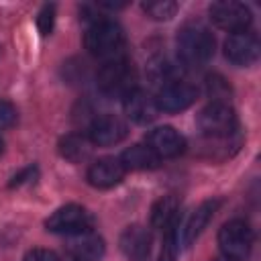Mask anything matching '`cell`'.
Here are the masks:
<instances>
[{"instance_id":"cell-8","label":"cell","mask_w":261,"mask_h":261,"mask_svg":"<svg viewBox=\"0 0 261 261\" xmlns=\"http://www.w3.org/2000/svg\"><path fill=\"white\" fill-rule=\"evenodd\" d=\"M198 98V90L196 86L188 84V82H179L173 80L165 86H161V90L155 96V104L159 108V112H179L190 108Z\"/></svg>"},{"instance_id":"cell-13","label":"cell","mask_w":261,"mask_h":261,"mask_svg":"<svg viewBox=\"0 0 261 261\" xmlns=\"http://www.w3.org/2000/svg\"><path fill=\"white\" fill-rule=\"evenodd\" d=\"M218 206H220V200H206L196 210H192V214L186 220H181V230H179L181 247H190L202 234V230L208 226V222L216 214Z\"/></svg>"},{"instance_id":"cell-26","label":"cell","mask_w":261,"mask_h":261,"mask_svg":"<svg viewBox=\"0 0 261 261\" xmlns=\"http://www.w3.org/2000/svg\"><path fill=\"white\" fill-rule=\"evenodd\" d=\"M35 175H37V167H24L20 173H16L14 177H12V181H10V188H16V186H22V184H29L31 179H35Z\"/></svg>"},{"instance_id":"cell-12","label":"cell","mask_w":261,"mask_h":261,"mask_svg":"<svg viewBox=\"0 0 261 261\" xmlns=\"http://www.w3.org/2000/svg\"><path fill=\"white\" fill-rule=\"evenodd\" d=\"M124 173H126V169L122 167L120 159H116V157H100L88 167L86 177H88L90 186L106 190V188H112V186L120 184Z\"/></svg>"},{"instance_id":"cell-6","label":"cell","mask_w":261,"mask_h":261,"mask_svg":"<svg viewBox=\"0 0 261 261\" xmlns=\"http://www.w3.org/2000/svg\"><path fill=\"white\" fill-rule=\"evenodd\" d=\"M218 247L224 257L245 261L253 249V230L245 220H228L218 230Z\"/></svg>"},{"instance_id":"cell-7","label":"cell","mask_w":261,"mask_h":261,"mask_svg":"<svg viewBox=\"0 0 261 261\" xmlns=\"http://www.w3.org/2000/svg\"><path fill=\"white\" fill-rule=\"evenodd\" d=\"M208 14H210V20L218 29L228 31V33H243L253 22V14H251L249 6L241 4V2H230V0L214 2L208 8Z\"/></svg>"},{"instance_id":"cell-23","label":"cell","mask_w":261,"mask_h":261,"mask_svg":"<svg viewBox=\"0 0 261 261\" xmlns=\"http://www.w3.org/2000/svg\"><path fill=\"white\" fill-rule=\"evenodd\" d=\"M228 92H230V90H228L226 82H224L220 75H210V77H208V94H210L212 98H216L214 102H224L222 98H226Z\"/></svg>"},{"instance_id":"cell-21","label":"cell","mask_w":261,"mask_h":261,"mask_svg":"<svg viewBox=\"0 0 261 261\" xmlns=\"http://www.w3.org/2000/svg\"><path fill=\"white\" fill-rule=\"evenodd\" d=\"M177 2L171 0H151V2H143V10L147 12L149 18L153 20H169L175 16L177 12Z\"/></svg>"},{"instance_id":"cell-24","label":"cell","mask_w":261,"mask_h":261,"mask_svg":"<svg viewBox=\"0 0 261 261\" xmlns=\"http://www.w3.org/2000/svg\"><path fill=\"white\" fill-rule=\"evenodd\" d=\"M14 122H16V108L10 102L0 100V130L10 128Z\"/></svg>"},{"instance_id":"cell-19","label":"cell","mask_w":261,"mask_h":261,"mask_svg":"<svg viewBox=\"0 0 261 261\" xmlns=\"http://www.w3.org/2000/svg\"><path fill=\"white\" fill-rule=\"evenodd\" d=\"M92 147L90 143L80 135H65L59 141V155L71 163H82L90 157Z\"/></svg>"},{"instance_id":"cell-9","label":"cell","mask_w":261,"mask_h":261,"mask_svg":"<svg viewBox=\"0 0 261 261\" xmlns=\"http://www.w3.org/2000/svg\"><path fill=\"white\" fill-rule=\"evenodd\" d=\"M259 51H261V45H259V39L249 33V31H243V33H232L226 41H224V57L239 65V67H249L253 65L257 59H259Z\"/></svg>"},{"instance_id":"cell-28","label":"cell","mask_w":261,"mask_h":261,"mask_svg":"<svg viewBox=\"0 0 261 261\" xmlns=\"http://www.w3.org/2000/svg\"><path fill=\"white\" fill-rule=\"evenodd\" d=\"M2 151H4V141L0 139V153H2Z\"/></svg>"},{"instance_id":"cell-16","label":"cell","mask_w":261,"mask_h":261,"mask_svg":"<svg viewBox=\"0 0 261 261\" xmlns=\"http://www.w3.org/2000/svg\"><path fill=\"white\" fill-rule=\"evenodd\" d=\"M104 241L94 232L69 237L67 253L73 261H98L104 255Z\"/></svg>"},{"instance_id":"cell-18","label":"cell","mask_w":261,"mask_h":261,"mask_svg":"<svg viewBox=\"0 0 261 261\" xmlns=\"http://www.w3.org/2000/svg\"><path fill=\"white\" fill-rule=\"evenodd\" d=\"M177 210H179V200L177 196L169 194V196H163L159 198L153 208H151V226L157 228V230H163L175 216H177Z\"/></svg>"},{"instance_id":"cell-27","label":"cell","mask_w":261,"mask_h":261,"mask_svg":"<svg viewBox=\"0 0 261 261\" xmlns=\"http://www.w3.org/2000/svg\"><path fill=\"white\" fill-rule=\"evenodd\" d=\"M214 261H237V259H228V257H218V259H214Z\"/></svg>"},{"instance_id":"cell-10","label":"cell","mask_w":261,"mask_h":261,"mask_svg":"<svg viewBox=\"0 0 261 261\" xmlns=\"http://www.w3.org/2000/svg\"><path fill=\"white\" fill-rule=\"evenodd\" d=\"M126 135H128L126 122H122L118 116H112V114L94 118L92 124H90V128H88L90 143L92 145H98V147L118 145Z\"/></svg>"},{"instance_id":"cell-5","label":"cell","mask_w":261,"mask_h":261,"mask_svg":"<svg viewBox=\"0 0 261 261\" xmlns=\"http://www.w3.org/2000/svg\"><path fill=\"white\" fill-rule=\"evenodd\" d=\"M45 228L55 234H65V237H75L84 232H92L94 228V216L80 204H65L57 208L47 220Z\"/></svg>"},{"instance_id":"cell-4","label":"cell","mask_w":261,"mask_h":261,"mask_svg":"<svg viewBox=\"0 0 261 261\" xmlns=\"http://www.w3.org/2000/svg\"><path fill=\"white\" fill-rule=\"evenodd\" d=\"M98 86L108 96L124 98L126 94L137 90V71L126 57H114L100 67Z\"/></svg>"},{"instance_id":"cell-22","label":"cell","mask_w":261,"mask_h":261,"mask_svg":"<svg viewBox=\"0 0 261 261\" xmlns=\"http://www.w3.org/2000/svg\"><path fill=\"white\" fill-rule=\"evenodd\" d=\"M53 22H55V4H45L39 10V16H37L39 33L41 35H49L53 31Z\"/></svg>"},{"instance_id":"cell-11","label":"cell","mask_w":261,"mask_h":261,"mask_svg":"<svg viewBox=\"0 0 261 261\" xmlns=\"http://www.w3.org/2000/svg\"><path fill=\"white\" fill-rule=\"evenodd\" d=\"M147 147L159 159H173L186 151V139L173 126H157L147 137Z\"/></svg>"},{"instance_id":"cell-17","label":"cell","mask_w":261,"mask_h":261,"mask_svg":"<svg viewBox=\"0 0 261 261\" xmlns=\"http://www.w3.org/2000/svg\"><path fill=\"white\" fill-rule=\"evenodd\" d=\"M118 159H120V163H122V167H124L126 171H128V169H133V171L155 169V167H159V161H161V159L153 153V149L147 147V145H133V147L124 149Z\"/></svg>"},{"instance_id":"cell-15","label":"cell","mask_w":261,"mask_h":261,"mask_svg":"<svg viewBox=\"0 0 261 261\" xmlns=\"http://www.w3.org/2000/svg\"><path fill=\"white\" fill-rule=\"evenodd\" d=\"M120 249L128 259L135 261H143L149 255L151 249V234L145 226L141 224H133L126 226L120 234Z\"/></svg>"},{"instance_id":"cell-25","label":"cell","mask_w":261,"mask_h":261,"mask_svg":"<svg viewBox=\"0 0 261 261\" xmlns=\"http://www.w3.org/2000/svg\"><path fill=\"white\" fill-rule=\"evenodd\" d=\"M24 261H59V257H57L53 251H49V249L37 247V249H31V251L24 255Z\"/></svg>"},{"instance_id":"cell-14","label":"cell","mask_w":261,"mask_h":261,"mask_svg":"<svg viewBox=\"0 0 261 261\" xmlns=\"http://www.w3.org/2000/svg\"><path fill=\"white\" fill-rule=\"evenodd\" d=\"M124 112L126 116L137 124H149L157 118L159 108L155 104V98L147 94L145 90H133L124 96Z\"/></svg>"},{"instance_id":"cell-1","label":"cell","mask_w":261,"mask_h":261,"mask_svg":"<svg viewBox=\"0 0 261 261\" xmlns=\"http://www.w3.org/2000/svg\"><path fill=\"white\" fill-rule=\"evenodd\" d=\"M177 57L186 67L198 69L206 65L214 55V37L200 22H188L177 31L175 37Z\"/></svg>"},{"instance_id":"cell-20","label":"cell","mask_w":261,"mask_h":261,"mask_svg":"<svg viewBox=\"0 0 261 261\" xmlns=\"http://www.w3.org/2000/svg\"><path fill=\"white\" fill-rule=\"evenodd\" d=\"M181 218L175 216L165 228H163V241H161V253H159V261H175L179 247H181Z\"/></svg>"},{"instance_id":"cell-2","label":"cell","mask_w":261,"mask_h":261,"mask_svg":"<svg viewBox=\"0 0 261 261\" xmlns=\"http://www.w3.org/2000/svg\"><path fill=\"white\" fill-rule=\"evenodd\" d=\"M86 49L100 59H114L120 57L122 45H124V33L114 20H96L84 37Z\"/></svg>"},{"instance_id":"cell-3","label":"cell","mask_w":261,"mask_h":261,"mask_svg":"<svg viewBox=\"0 0 261 261\" xmlns=\"http://www.w3.org/2000/svg\"><path fill=\"white\" fill-rule=\"evenodd\" d=\"M196 124L200 133L212 141L230 139L239 128L237 114L226 102H210L206 108L198 112Z\"/></svg>"}]
</instances>
